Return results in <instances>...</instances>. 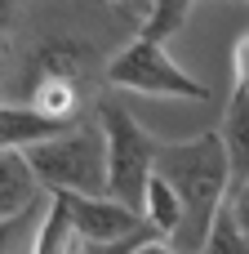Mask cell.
<instances>
[{
  "label": "cell",
  "mask_w": 249,
  "mask_h": 254,
  "mask_svg": "<svg viewBox=\"0 0 249 254\" xmlns=\"http://www.w3.org/2000/svg\"><path fill=\"white\" fill-rule=\"evenodd\" d=\"M156 174L178 192V201L187 210V223H183L174 250L200 254V246L209 241V232L218 223V214L227 205H236L223 134H200V138H187V143H165L160 161H156Z\"/></svg>",
  "instance_id": "cell-1"
},
{
  "label": "cell",
  "mask_w": 249,
  "mask_h": 254,
  "mask_svg": "<svg viewBox=\"0 0 249 254\" xmlns=\"http://www.w3.org/2000/svg\"><path fill=\"white\" fill-rule=\"evenodd\" d=\"M49 196H111L107 134L98 121H80L71 134L22 152Z\"/></svg>",
  "instance_id": "cell-2"
},
{
  "label": "cell",
  "mask_w": 249,
  "mask_h": 254,
  "mask_svg": "<svg viewBox=\"0 0 249 254\" xmlns=\"http://www.w3.org/2000/svg\"><path fill=\"white\" fill-rule=\"evenodd\" d=\"M98 125L107 134V174H111V196L120 205H129L134 214H143L147 205V188L156 179V161H160V147L138 121L134 112L120 103V98H98Z\"/></svg>",
  "instance_id": "cell-3"
},
{
  "label": "cell",
  "mask_w": 249,
  "mask_h": 254,
  "mask_svg": "<svg viewBox=\"0 0 249 254\" xmlns=\"http://www.w3.org/2000/svg\"><path fill=\"white\" fill-rule=\"evenodd\" d=\"M102 80L111 89H134V94H156V98H192V103L209 98V85L196 80L187 67H178L165 45H151L138 36L102 67Z\"/></svg>",
  "instance_id": "cell-4"
},
{
  "label": "cell",
  "mask_w": 249,
  "mask_h": 254,
  "mask_svg": "<svg viewBox=\"0 0 249 254\" xmlns=\"http://www.w3.org/2000/svg\"><path fill=\"white\" fill-rule=\"evenodd\" d=\"M62 201H67L71 232L80 246H116V241H134L151 232L147 219L120 205L116 196H62Z\"/></svg>",
  "instance_id": "cell-5"
},
{
  "label": "cell",
  "mask_w": 249,
  "mask_h": 254,
  "mask_svg": "<svg viewBox=\"0 0 249 254\" xmlns=\"http://www.w3.org/2000/svg\"><path fill=\"white\" fill-rule=\"evenodd\" d=\"M80 121H58V116H45L40 107L31 103H4V116H0V138H4V152H31V147H45L62 134H71Z\"/></svg>",
  "instance_id": "cell-6"
},
{
  "label": "cell",
  "mask_w": 249,
  "mask_h": 254,
  "mask_svg": "<svg viewBox=\"0 0 249 254\" xmlns=\"http://www.w3.org/2000/svg\"><path fill=\"white\" fill-rule=\"evenodd\" d=\"M40 196L49 201V192L40 188V179L27 165V156L22 152H4L0 156V219L4 223H22L40 205Z\"/></svg>",
  "instance_id": "cell-7"
},
{
  "label": "cell",
  "mask_w": 249,
  "mask_h": 254,
  "mask_svg": "<svg viewBox=\"0 0 249 254\" xmlns=\"http://www.w3.org/2000/svg\"><path fill=\"white\" fill-rule=\"evenodd\" d=\"M223 147H227V165H232V192L236 201L249 192V89H232L227 98V116H223Z\"/></svg>",
  "instance_id": "cell-8"
},
{
  "label": "cell",
  "mask_w": 249,
  "mask_h": 254,
  "mask_svg": "<svg viewBox=\"0 0 249 254\" xmlns=\"http://www.w3.org/2000/svg\"><path fill=\"white\" fill-rule=\"evenodd\" d=\"M143 219H147V228H151V237L156 241H178V232H183V223H187V210H183V201H178V192L156 174L151 179V188H147V205H143Z\"/></svg>",
  "instance_id": "cell-9"
},
{
  "label": "cell",
  "mask_w": 249,
  "mask_h": 254,
  "mask_svg": "<svg viewBox=\"0 0 249 254\" xmlns=\"http://www.w3.org/2000/svg\"><path fill=\"white\" fill-rule=\"evenodd\" d=\"M76 232H71V214H67V201L53 196V205L45 210V219L36 223V237H31V254H76Z\"/></svg>",
  "instance_id": "cell-10"
},
{
  "label": "cell",
  "mask_w": 249,
  "mask_h": 254,
  "mask_svg": "<svg viewBox=\"0 0 249 254\" xmlns=\"http://www.w3.org/2000/svg\"><path fill=\"white\" fill-rule=\"evenodd\" d=\"M187 18H192V4H151V9H143V18H138V40H151V45H165L169 36H178L183 27H187Z\"/></svg>",
  "instance_id": "cell-11"
},
{
  "label": "cell",
  "mask_w": 249,
  "mask_h": 254,
  "mask_svg": "<svg viewBox=\"0 0 249 254\" xmlns=\"http://www.w3.org/2000/svg\"><path fill=\"white\" fill-rule=\"evenodd\" d=\"M31 107H40L45 116H58V121H80V85L71 80H45L36 94H31Z\"/></svg>",
  "instance_id": "cell-12"
},
{
  "label": "cell",
  "mask_w": 249,
  "mask_h": 254,
  "mask_svg": "<svg viewBox=\"0 0 249 254\" xmlns=\"http://www.w3.org/2000/svg\"><path fill=\"white\" fill-rule=\"evenodd\" d=\"M200 254H249V237L241 232V223H236V210H232V205L218 214V223H214L209 241L200 246Z\"/></svg>",
  "instance_id": "cell-13"
},
{
  "label": "cell",
  "mask_w": 249,
  "mask_h": 254,
  "mask_svg": "<svg viewBox=\"0 0 249 254\" xmlns=\"http://www.w3.org/2000/svg\"><path fill=\"white\" fill-rule=\"evenodd\" d=\"M232 71H236V89H249V31L236 40V54H232Z\"/></svg>",
  "instance_id": "cell-14"
},
{
  "label": "cell",
  "mask_w": 249,
  "mask_h": 254,
  "mask_svg": "<svg viewBox=\"0 0 249 254\" xmlns=\"http://www.w3.org/2000/svg\"><path fill=\"white\" fill-rule=\"evenodd\" d=\"M151 237V232H147ZM147 237H134V241H116V246H80V254H138V246Z\"/></svg>",
  "instance_id": "cell-15"
},
{
  "label": "cell",
  "mask_w": 249,
  "mask_h": 254,
  "mask_svg": "<svg viewBox=\"0 0 249 254\" xmlns=\"http://www.w3.org/2000/svg\"><path fill=\"white\" fill-rule=\"evenodd\" d=\"M138 254H178V250H174L169 241H156V237H147V241L138 246Z\"/></svg>",
  "instance_id": "cell-16"
},
{
  "label": "cell",
  "mask_w": 249,
  "mask_h": 254,
  "mask_svg": "<svg viewBox=\"0 0 249 254\" xmlns=\"http://www.w3.org/2000/svg\"><path fill=\"white\" fill-rule=\"evenodd\" d=\"M232 210H236V223H241V232L249 237V192L241 196V201H236V205H232Z\"/></svg>",
  "instance_id": "cell-17"
}]
</instances>
